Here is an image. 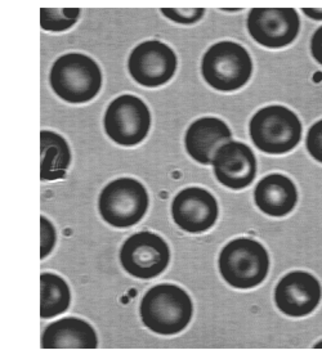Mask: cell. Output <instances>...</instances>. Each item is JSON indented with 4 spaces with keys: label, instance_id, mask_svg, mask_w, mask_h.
I'll return each mask as SVG.
<instances>
[{
    "label": "cell",
    "instance_id": "obj_1",
    "mask_svg": "<svg viewBox=\"0 0 322 359\" xmlns=\"http://www.w3.org/2000/svg\"><path fill=\"white\" fill-rule=\"evenodd\" d=\"M140 314L143 325L159 335L180 334L192 320L194 305L185 290L170 285H157L142 299Z\"/></svg>",
    "mask_w": 322,
    "mask_h": 359
},
{
    "label": "cell",
    "instance_id": "obj_2",
    "mask_svg": "<svg viewBox=\"0 0 322 359\" xmlns=\"http://www.w3.org/2000/svg\"><path fill=\"white\" fill-rule=\"evenodd\" d=\"M49 81L61 100L79 104L92 101L100 93L102 72L93 58L81 53H69L53 63Z\"/></svg>",
    "mask_w": 322,
    "mask_h": 359
},
{
    "label": "cell",
    "instance_id": "obj_3",
    "mask_svg": "<svg viewBox=\"0 0 322 359\" xmlns=\"http://www.w3.org/2000/svg\"><path fill=\"white\" fill-rule=\"evenodd\" d=\"M220 272L229 286L254 289L267 278L269 255L262 243L240 237L228 243L220 254Z\"/></svg>",
    "mask_w": 322,
    "mask_h": 359
},
{
    "label": "cell",
    "instance_id": "obj_4",
    "mask_svg": "<svg viewBox=\"0 0 322 359\" xmlns=\"http://www.w3.org/2000/svg\"><path fill=\"white\" fill-rule=\"evenodd\" d=\"M249 132L253 143L262 152L283 155L298 146L303 128L290 109L274 104L260 109L252 117Z\"/></svg>",
    "mask_w": 322,
    "mask_h": 359
},
{
    "label": "cell",
    "instance_id": "obj_5",
    "mask_svg": "<svg viewBox=\"0 0 322 359\" xmlns=\"http://www.w3.org/2000/svg\"><path fill=\"white\" fill-rule=\"evenodd\" d=\"M201 74L205 81L215 90H239L252 78V57L235 41H220L203 55Z\"/></svg>",
    "mask_w": 322,
    "mask_h": 359
},
{
    "label": "cell",
    "instance_id": "obj_6",
    "mask_svg": "<svg viewBox=\"0 0 322 359\" xmlns=\"http://www.w3.org/2000/svg\"><path fill=\"white\" fill-rule=\"evenodd\" d=\"M149 209V195L141 182L119 178L103 188L98 210L103 220L115 228H129L140 223Z\"/></svg>",
    "mask_w": 322,
    "mask_h": 359
},
{
    "label": "cell",
    "instance_id": "obj_7",
    "mask_svg": "<svg viewBox=\"0 0 322 359\" xmlns=\"http://www.w3.org/2000/svg\"><path fill=\"white\" fill-rule=\"evenodd\" d=\"M151 128L149 107L141 98L124 94L111 102L105 114V130L120 146L132 147L146 140Z\"/></svg>",
    "mask_w": 322,
    "mask_h": 359
},
{
    "label": "cell",
    "instance_id": "obj_8",
    "mask_svg": "<svg viewBox=\"0 0 322 359\" xmlns=\"http://www.w3.org/2000/svg\"><path fill=\"white\" fill-rule=\"evenodd\" d=\"M170 262L168 243L152 232L130 236L120 250V263L126 273L140 280H151L166 271Z\"/></svg>",
    "mask_w": 322,
    "mask_h": 359
},
{
    "label": "cell",
    "instance_id": "obj_9",
    "mask_svg": "<svg viewBox=\"0 0 322 359\" xmlns=\"http://www.w3.org/2000/svg\"><path fill=\"white\" fill-rule=\"evenodd\" d=\"M173 49L157 40L143 41L129 55V74L140 86L156 88L170 81L177 71Z\"/></svg>",
    "mask_w": 322,
    "mask_h": 359
},
{
    "label": "cell",
    "instance_id": "obj_10",
    "mask_svg": "<svg viewBox=\"0 0 322 359\" xmlns=\"http://www.w3.org/2000/svg\"><path fill=\"white\" fill-rule=\"evenodd\" d=\"M248 32L262 47H288L300 32V18L294 8H253L248 16Z\"/></svg>",
    "mask_w": 322,
    "mask_h": 359
},
{
    "label": "cell",
    "instance_id": "obj_11",
    "mask_svg": "<svg viewBox=\"0 0 322 359\" xmlns=\"http://www.w3.org/2000/svg\"><path fill=\"white\" fill-rule=\"evenodd\" d=\"M220 208L215 197L204 188L182 189L172 203L174 223L189 233H203L218 220Z\"/></svg>",
    "mask_w": 322,
    "mask_h": 359
},
{
    "label": "cell",
    "instance_id": "obj_12",
    "mask_svg": "<svg viewBox=\"0 0 322 359\" xmlns=\"http://www.w3.org/2000/svg\"><path fill=\"white\" fill-rule=\"evenodd\" d=\"M321 297V283L304 271L283 276L275 289L276 306L289 317H306L314 313Z\"/></svg>",
    "mask_w": 322,
    "mask_h": 359
},
{
    "label": "cell",
    "instance_id": "obj_13",
    "mask_svg": "<svg viewBox=\"0 0 322 359\" xmlns=\"http://www.w3.org/2000/svg\"><path fill=\"white\" fill-rule=\"evenodd\" d=\"M213 168L222 186L231 189H244L257 175V158L253 149L241 142L223 144L213 158Z\"/></svg>",
    "mask_w": 322,
    "mask_h": 359
},
{
    "label": "cell",
    "instance_id": "obj_14",
    "mask_svg": "<svg viewBox=\"0 0 322 359\" xmlns=\"http://www.w3.org/2000/svg\"><path fill=\"white\" fill-rule=\"evenodd\" d=\"M232 140L231 129L218 117H201L189 126L185 144L189 156L203 165L213 164L217 151Z\"/></svg>",
    "mask_w": 322,
    "mask_h": 359
},
{
    "label": "cell",
    "instance_id": "obj_15",
    "mask_svg": "<svg viewBox=\"0 0 322 359\" xmlns=\"http://www.w3.org/2000/svg\"><path fill=\"white\" fill-rule=\"evenodd\" d=\"M254 201L262 212L281 218L297 206L298 191L290 178L283 174H269L254 189Z\"/></svg>",
    "mask_w": 322,
    "mask_h": 359
},
{
    "label": "cell",
    "instance_id": "obj_16",
    "mask_svg": "<svg viewBox=\"0 0 322 359\" xmlns=\"http://www.w3.org/2000/svg\"><path fill=\"white\" fill-rule=\"evenodd\" d=\"M98 346V339L95 328L88 322L79 318H63L51 323L41 336L43 349H95Z\"/></svg>",
    "mask_w": 322,
    "mask_h": 359
},
{
    "label": "cell",
    "instance_id": "obj_17",
    "mask_svg": "<svg viewBox=\"0 0 322 359\" xmlns=\"http://www.w3.org/2000/svg\"><path fill=\"white\" fill-rule=\"evenodd\" d=\"M41 166L40 180L44 182L62 180L71 164V151L62 135L43 130L40 133Z\"/></svg>",
    "mask_w": 322,
    "mask_h": 359
},
{
    "label": "cell",
    "instance_id": "obj_18",
    "mask_svg": "<svg viewBox=\"0 0 322 359\" xmlns=\"http://www.w3.org/2000/svg\"><path fill=\"white\" fill-rule=\"evenodd\" d=\"M40 316L43 320L53 318L69 309L71 292L69 285L55 273H43L40 276Z\"/></svg>",
    "mask_w": 322,
    "mask_h": 359
},
{
    "label": "cell",
    "instance_id": "obj_19",
    "mask_svg": "<svg viewBox=\"0 0 322 359\" xmlns=\"http://www.w3.org/2000/svg\"><path fill=\"white\" fill-rule=\"evenodd\" d=\"M79 8H41L40 25L46 32H65L78 22Z\"/></svg>",
    "mask_w": 322,
    "mask_h": 359
},
{
    "label": "cell",
    "instance_id": "obj_20",
    "mask_svg": "<svg viewBox=\"0 0 322 359\" xmlns=\"http://www.w3.org/2000/svg\"><path fill=\"white\" fill-rule=\"evenodd\" d=\"M161 13L170 21L180 25H194L204 16V8H163Z\"/></svg>",
    "mask_w": 322,
    "mask_h": 359
},
{
    "label": "cell",
    "instance_id": "obj_21",
    "mask_svg": "<svg viewBox=\"0 0 322 359\" xmlns=\"http://www.w3.org/2000/svg\"><path fill=\"white\" fill-rule=\"evenodd\" d=\"M40 259H46L53 251L55 245V229L46 217L40 218Z\"/></svg>",
    "mask_w": 322,
    "mask_h": 359
},
{
    "label": "cell",
    "instance_id": "obj_22",
    "mask_svg": "<svg viewBox=\"0 0 322 359\" xmlns=\"http://www.w3.org/2000/svg\"><path fill=\"white\" fill-rule=\"evenodd\" d=\"M306 146L309 155L322 164V118L309 128L307 133Z\"/></svg>",
    "mask_w": 322,
    "mask_h": 359
},
{
    "label": "cell",
    "instance_id": "obj_23",
    "mask_svg": "<svg viewBox=\"0 0 322 359\" xmlns=\"http://www.w3.org/2000/svg\"><path fill=\"white\" fill-rule=\"evenodd\" d=\"M311 53L314 61L322 65V26L316 30L311 39Z\"/></svg>",
    "mask_w": 322,
    "mask_h": 359
},
{
    "label": "cell",
    "instance_id": "obj_24",
    "mask_svg": "<svg viewBox=\"0 0 322 359\" xmlns=\"http://www.w3.org/2000/svg\"><path fill=\"white\" fill-rule=\"evenodd\" d=\"M302 12L314 21H322V8H303Z\"/></svg>",
    "mask_w": 322,
    "mask_h": 359
},
{
    "label": "cell",
    "instance_id": "obj_25",
    "mask_svg": "<svg viewBox=\"0 0 322 359\" xmlns=\"http://www.w3.org/2000/svg\"><path fill=\"white\" fill-rule=\"evenodd\" d=\"M314 348H322V340L314 345Z\"/></svg>",
    "mask_w": 322,
    "mask_h": 359
}]
</instances>
